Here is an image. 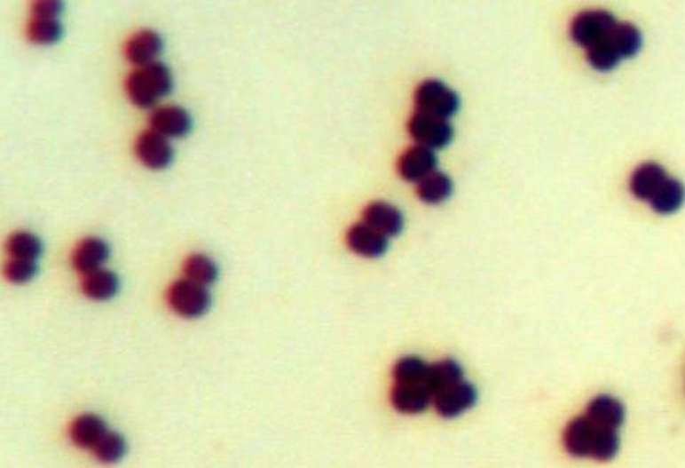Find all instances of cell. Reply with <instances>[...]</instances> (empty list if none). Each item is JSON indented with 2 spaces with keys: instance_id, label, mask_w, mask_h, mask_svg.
<instances>
[{
  "instance_id": "1",
  "label": "cell",
  "mask_w": 685,
  "mask_h": 468,
  "mask_svg": "<svg viewBox=\"0 0 685 468\" xmlns=\"http://www.w3.org/2000/svg\"><path fill=\"white\" fill-rule=\"evenodd\" d=\"M173 91V75L164 63L153 62L133 70L126 80V91L134 105L152 107Z\"/></svg>"
},
{
  "instance_id": "2",
  "label": "cell",
  "mask_w": 685,
  "mask_h": 468,
  "mask_svg": "<svg viewBox=\"0 0 685 468\" xmlns=\"http://www.w3.org/2000/svg\"><path fill=\"white\" fill-rule=\"evenodd\" d=\"M415 106L419 113L447 120L461 107L458 93L440 80H426L415 91Z\"/></svg>"
},
{
  "instance_id": "3",
  "label": "cell",
  "mask_w": 685,
  "mask_h": 468,
  "mask_svg": "<svg viewBox=\"0 0 685 468\" xmlns=\"http://www.w3.org/2000/svg\"><path fill=\"white\" fill-rule=\"evenodd\" d=\"M167 303L178 316L195 319L209 312L211 296L206 286L188 279L177 280L167 290Z\"/></svg>"
},
{
  "instance_id": "4",
  "label": "cell",
  "mask_w": 685,
  "mask_h": 468,
  "mask_svg": "<svg viewBox=\"0 0 685 468\" xmlns=\"http://www.w3.org/2000/svg\"><path fill=\"white\" fill-rule=\"evenodd\" d=\"M617 26L616 18L606 11H586L571 23V39L583 48H593L609 39Z\"/></svg>"
},
{
  "instance_id": "5",
  "label": "cell",
  "mask_w": 685,
  "mask_h": 468,
  "mask_svg": "<svg viewBox=\"0 0 685 468\" xmlns=\"http://www.w3.org/2000/svg\"><path fill=\"white\" fill-rule=\"evenodd\" d=\"M408 131L419 146L430 150L444 149L454 135L453 127L447 120L419 112L409 120Z\"/></svg>"
},
{
  "instance_id": "6",
  "label": "cell",
  "mask_w": 685,
  "mask_h": 468,
  "mask_svg": "<svg viewBox=\"0 0 685 468\" xmlns=\"http://www.w3.org/2000/svg\"><path fill=\"white\" fill-rule=\"evenodd\" d=\"M477 401V390L468 381H459L433 397V406L445 418H454L472 409Z\"/></svg>"
},
{
  "instance_id": "7",
  "label": "cell",
  "mask_w": 685,
  "mask_h": 468,
  "mask_svg": "<svg viewBox=\"0 0 685 468\" xmlns=\"http://www.w3.org/2000/svg\"><path fill=\"white\" fill-rule=\"evenodd\" d=\"M134 150L141 163L154 171L166 169L174 159L173 146L169 145V139L154 131H143L136 140Z\"/></svg>"
},
{
  "instance_id": "8",
  "label": "cell",
  "mask_w": 685,
  "mask_h": 468,
  "mask_svg": "<svg viewBox=\"0 0 685 468\" xmlns=\"http://www.w3.org/2000/svg\"><path fill=\"white\" fill-rule=\"evenodd\" d=\"M150 126L164 138L180 139L190 133L193 120L190 113L180 106H161L152 113Z\"/></svg>"
},
{
  "instance_id": "9",
  "label": "cell",
  "mask_w": 685,
  "mask_h": 468,
  "mask_svg": "<svg viewBox=\"0 0 685 468\" xmlns=\"http://www.w3.org/2000/svg\"><path fill=\"white\" fill-rule=\"evenodd\" d=\"M437 157L433 150L423 146H412L402 153L398 162V171L408 182H421L426 176L437 171Z\"/></svg>"
},
{
  "instance_id": "10",
  "label": "cell",
  "mask_w": 685,
  "mask_h": 468,
  "mask_svg": "<svg viewBox=\"0 0 685 468\" xmlns=\"http://www.w3.org/2000/svg\"><path fill=\"white\" fill-rule=\"evenodd\" d=\"M161 52V36L159 33L150 29L134 33L133 36L129 37L126 46H124V55H126L127 60L138 66V67L155 62V59L159 58Z\"/></svg>"
},
{
  "instance_id": "11",
  "label": "cell",
  "mask_w": 685,
  "mask_h": 468,
  "mask_svg": "<svg viewBox=\"0 0 685 468\" xmlns=\"http://www.w3.org/2000/svg\"><path fill=\"white\" fill-rule=\"evenodd\" d=\"M365 225L381 233L385 237H395L404 229V216L401 210L385 202H374L364 210Z\"/></svg>"
},
{
  "instance_id": "12",
  "label": "cell",
  "mask_w": 685,
  "mask_h": 468,
  "mask_svg": "<svg viewBox=\"0 0 685 468\" xmlns=\"http://www.w3.org/2000/svg\"><path fill=\"white\" fill-rule=\"evenodd\" d=\"M347 243L354 253L364 258H381L388 250V237L365 225L364 222L352 226L347 233Z\"/></svg>"
},
{
  "instance_id": "13",
  "label": "cell",
  "mask_w": 685,
  "mask_h": 468,
  "mask_svg": "<svg viewBox=\"0 0 685 468\" xmlns=\"http://www.w3.org/2000/svg\"><path fill=\"white\" fill-rule=\"evenodd\" d=\"M432 400L423 383H397L390 392L392 406L405 414L422 413Z\"/></svg>"
},
{
  "instance_id": "14",
  "label": "cell",
  "mask_w": 685,
  "mask_h": 468,
  "mask_svg": "<svg viewBox=\"0 0 685 468\" xmlns=\"http://www.w3.org/2000/svg\"><path fill=\"white\" fill-rule=\"evenodd\" d=\"M597 429H599V425L593 423L587 416L574 418L567 425L564 437H563L566 450L576 457H590Z\"/></svg>"
},
{
  "instance_id": "15",
  "label": "cell",
  "mask_w": 685,
  "mask_h": 468,
  "mask_svg": "<svg viewBox=\"0 0 685 468\" xmlns=\"http://www.w3.org/2000/svg\"><path fill=\"white\" fill-rule=\"evenodd\" d=\"M108 258H110V247L105 240L98 237H86L73 250V267L77 272L87 274L101 269V266L107 262Z\"/></svg>"
},
{
  "instance_id": "16",
  "label": "cell",
  "mask_w": 685,
  "mask_h": 468,
  "mask_svg": "<svg viewBox=\"0 0 685 468\" xmlns=\"http://www.w3.org/2000/svg\"><path fill=\"white\" fill-rule=\"evenodd\" d=\"M119 287L120 282L116 273L106 269L87 273L82 280V291L84 296L96 302H106L114 297Z\"/></svg>"
},
{
  "instance_id": "17",
  "label": "cell",
  "mask_w": 685,
  "mask_h": 468,
  "mask_svg": "<svg viewBox=\"0 0 685 468\" xmlns=\"http://www.w3.org/2000/svg\"><path fill=\"white\" fill-rule=\"evenodd\" d=\"M462 380V367L459 366L454 360L447 359L435 364H429L423 385H425L426 389L429 390L432 397H435L440 392L449 389L451 385Z\"/></svg>"
},
{
  "instance_id": "18",
  "label": "cell",
  "mask_w": 685,
  "mask_h": 468,
  "mask_svg": "<svg viewBox=\"0 0 685 468\" xmlns=\"http://www.w3.org/2000/svg\"><path fill=\"white\" fill-rule=\"evenodd\" d=\"M586 416L597 425L617 430L624 423L626 410L614 397L599 396L590 401Z\"/></svg>"
},
{
  "instance_id": "19",
  "label": "cell",
  "mask_w": 685,
  "mask_h": 468,
  "mask_svg": "<svg viewBox=\"0 0 685 468\" xmlns=\"http://www.w3.org/2000/svg\"><path fill=\"white\" fill-rule=\"evenodd\" d=\"M667 175L660 164L644 163L633 173L630 189L637 199L649 202Z\"/></svg>"
},
{
  "instance_id": "20",
  "label": "cell",
  "mask_w": 685,
  "mask_h": 468,
  "mask_svg": "<svg viewBox=\"0 0 685 468\" xmlns=\"http://www.w3.org/2000/svg\"><path fill=\"white\" fill-rule=\"evenodd\" d=\"M106 432V423L98 416L83 414L73 421L69 436L72 443L80 448H93Z\"/></svg>"
},
{
  "instance_id": "21",
  "label": "cell",
  "mask_w": 685,
  "mask_h": 468,
  "mask_svg": "<svg viewBox=\"0 0 685 468\" xmlns=\"http://www.w3.org/2000/svg\"><path fill=\"white\" fill-rule=\"evenodd\" d=\"M684 187L677 178H665L653 197L649 200L654 210L660 215H671L682 206Z\"/></svg>"
},
{
  "instance_id": "22",
  "label": "cell",
  "mask_w": 685,
  "mask_h": 468,
  "mask_svg": "<svg viewBox=\"0 0 685 468\" xmlns=\"http://www.w3.org/2000/svg\"><path fill=\"white\" fill-rule=\"evenodd\" d=\"M453 193V182L449 176L433 171L422 178L418 185L419 199L428 204L444 203Z\"/></svg>"
},
{
  "instance_id": "23",
  "label": "cell",
  "mask_w": 685,
  "mask_h": 468,
  "mask_svg": "<svg viewBox=\"0 0 685 468\" xmlns=\"http://www.w3.org/2000/svg\"><path fill=\"white\" fill-rule=\"evenodd\" d=\"M610 40L621 59L634 58L642 49V32L632 23H617Z\"/></svg>"
},
{
  "instance_id": "24",
  "label": "cell",
  "mask_w": 685,
  "mask_h": 468,
  "mask_svg": "<svg viewBox=\"0 0 685 468\" xmlns=\"http://www.w3.org/2000/svg\"><path fill=\"white\" fill-rule=\"evenodd\" d=\"M26 36L36 44H53L63 36V26L58 19L32 18L26 28Z\"/></svg>"
},
{
  "instance_id": "25",
  "label": "cell",
  "mask_w": 685,
  "mask_h": 468,
  "mask_svg": "<svg viewBox=\"0 0 685 468\" xmlns=\"http://www.w3.org/2000/svg\"><path fill=\"white\" fill-rule=\"evenodd\" d=\"M183 272L188 280L201 286H209L218 277V267L211 258L204 254H193L183 266Z\"/></svg>"
},
{
  "instance_id": "26",
  "label": "cell",
  "mask_w": 685,
  "mask_h": 468,
  "mask_svg": "<svg viewBox=\"0 0 685 468\" xmlns=\"http://www.w3.org/2000/svg\"><path fill=\"white\" fill-rule=\"evenodd\" d=\"M6 250L13 258L36 260L43 253V244L33 233L16 232L6 242Z\"/></svg>"
},
{
  "instance_id": "27",
  "label": "cell",
  "mask_w": 685,
  "mask_h": 468,
  "mask_svg": "<svg viewBox=\"0 0 685 468\" xmlns=\"http://www.w3.org/2000/svg\"><path fill=\"white\" fill-rule=\"evenodd\" d=\"M93 453L101 463L113 464L122 460L126 454V441L119 432H106L93 447Z\"/></svg>"
},
{
  "instance_id": "28",
  "label": "cell",
  "mask_w": 685,
  "mask_h": 468,
  "mask_svg": "<svg viewBox=\"0 0 685 468\" xmlns=\"http://www.w3.org/2000/svg\"><path fill=\"white\" fill-rule=\"evenodd\" d=\"M429 364L419 357H404L393 367V378L397 383H423Z\"/></svg>"
},
{
  "instance_id": "29",
  "label": "cell",
  "mask_w": 685,
  "mask_h": 468,
  "mask_svg": "<svg viewBox=\"0 0 685 468\" xmlns=\"http://www.w3.org/2000/svg\"><path fill=\"white\" fill-rule=\"evenodd\" d=\"M587 51L588 63L599 72H610L620 63V55L617 53L610 37Z\"/></svg>"
},
{
  "instance_id": "30",
  "label": "cell",
  "mask_w": 685,
  "mask_h": 468,
  "mask_svg": "<svg viewBox=\"0 0 685 468\" xmlns=\"http://www.w3.org/2000/svg\"><path fill=\"white\" fill-rule=\"evenodd\" d=\"M618 447H620V440L617 436V430L599 425L590 457L600 461L613 460L618 453Z\"/></svg>"
},
{
  "instance_id": "31",
  "label": "cell",
  "mask_w": 685,
  "mask_h": 468,
  "mask_svg": "<svg viewBox=\"0 0 685 468\" xmlns=\"http://www.w3.org/2000/svg\"><path fill=\"white\" fill-rule=\"evenodd\" d=\"M37 272L39 267L35 260H26V258H12L4 269V277L15 284L28 283L36 276Z\"/></svg>"
},
{
  "instance_id": "32",
  "label": "cell",
  "mask_w": 685,
  "mask_h": 468,
  "mask_svg": "<svg viewBox=\"0 0 685 468\" xmlns=\"http://www.w3.org/2000/svg\"><path fill=\"white\" fill-rule=\"evenodd\" d=\"M63 9L65 4L58 0H37L32 4L33 18L58 19Z\"/></svg>"
}]
</instances>
